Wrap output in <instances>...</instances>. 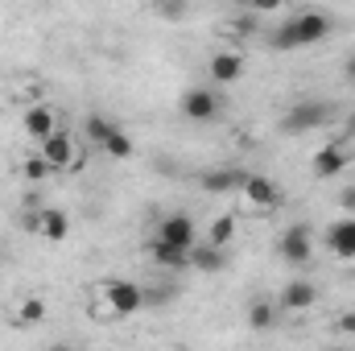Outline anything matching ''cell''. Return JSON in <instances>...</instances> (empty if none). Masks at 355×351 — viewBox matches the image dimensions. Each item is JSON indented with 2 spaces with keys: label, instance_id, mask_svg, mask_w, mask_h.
Segmentation results:
<instances>
[{
  "label": "cell",
  "instance_id": "2",
  "mask_svg": "<svg viewBox=\"0 0 355 351\" xmlns=\"http://www.w3.org/2000/svg\"><path fill=\"white\" fill-rule=\"evenodd\" d=\"M331 116H335V108L331 103H322V99H310V103H297V108H289L285 112V120H281V128L285 132H310V128H322V124H331Z\"/></svg>",
  "mask_w": 355,
  "mask_h": 351
},
{
  "label": "cell",
  "instance_id": "21",
  "mask_svg": "<svg viewBox=\"0 0 355 351\" xmlns=\"http://www.w3.org/2000/svg\"><path fill=\"white\" fill-rule=\"evenodd\" d=\"M232 236H236V215H219V219L211 223V236H207V240H211L215 248H227Z\"/></svg>",
  "mask_w": 355,
  "mask_h": 351
},
{
  "label": "cell",
  "instance_id": "9",
  "mask_svg": "<svg viewBox=\"0 0 355 351\" xmlns=\"http://www.w3.org/2000/svg\"><path fill=\"white\" fill-rule=\"evenodd\" d=\"M42 157L54 166V170H71V162H75V141H71V132H50V137H42Z\"/></svg>",
  "mask_w": 355,
  "mask_h": 351
},
{
  "label": "cell",
  "instance_id": "13",
  "mask_svg": "<svg viewBox=\"0 0 355 351\" xmlns=\"http://www.w3.org/2000/svg\"><path fill=\"white\" fill-rule=\"evenodd\" d=\"M33 219H37V232H42L46 240H54V244L71 236V219H67V211H58V207H46V211H37Z\"/></svg>",
  "mask_w": 355,
  "mask_h": 351
},
{
  "label": "cell",
  "instance_id": "17",
  "mask_svg": "<svg viewBox=\"0 0 355 351\" xmlns=\"http://www.w3.org/2000/svg\"><path fill=\"white\" fill-rule=\"evenodd\" d=\"M190 264H194L198 273H219V268H223V248H215V244L207 240L202 248H190Z\"/></svg>",
  "mask_w": 355,
  "mask_h": 351
},
{
  "label": "cell",
  "instance_id": "10",
  "mask_svg": "<svg viewBox=\"0 0 355 351\" xmlns=\"http://www.w3.org/2000/svg\"><path fill=\"white\" fill-rule=\"evenodd\" d=\"M347 162H352V153L343 145H322L314 153V178H339L347 170Z\"/></svg>",
  "mask_w": 355,
  "mask_h": 351
},
{
  "label": "cell",
  "instance_id": "26",
  "mask_svg": "<svg viewBox=\"0 0 355 351\" xmlns=\"http://www.w3.org/2000/svg\"><path fill=\"white\" fill-rule=\"evenodd\" d=\"M335 331H339V335H355V310L343 314V318H335Z\"/></svg>",
  "mask_w": 355,
  "mask_h": 351
},
{
  "label": "cell",
  "instance_id": "19",
  "mask_svg": "<svg viewBox=\"0 0 355 351\" xmlns=\"http://www.w3.org/2000/svg\"><path fill=\"white\" fill-rule=\"evenodd\" d=\"M12 318H17V327H33V323H42V318H46V302H42V298H25V302L17 306V314H12Z\"/></svg>",
  "mask_w": 355,
  "mask_h": 351
},
{
  "label": "cell",
  "instance_id": "4",
  "mask_svg": "<svg viewBox=\"0 0 355 351\" xmlns=\"http://www.w3.org/2000/svg\"><path fill=\"white\" fill-rule=\"evenodd\" d=\"M277 252H281L285 264H310V257H314V232H310L306 223L285 228L281 240H277Z\"/></svg>",
  "mask_w": 355,
  "mask_h": 351
},
{
  "label": "cell",
  "instance_id": "29",
  "mask_svg": "<svg viewBox=\"0 0 355 351\" xmlns=\"http://www.w3.org/2000/svg\"><path fill=\"white\" fill-rule=\"evenodd\" d=\"M343 75H347V79H352V83H355V54H352V58H347V67H343Z\"/></svg>",
  "mask_w": 355,
  "mask_h": 351
},
{
  "label": "cell",
  "instance_id": "3",
  "mask_svg": "<svg viewBox=\"0 0 355 351\" xmlns=\"http://www.w3.org/2000/svg\"><path fill=\"white\" fill-rule=\"evenodd\" d=\"M103 298H107V310H112L116 318H128V314L145 310V289H141L137 281H124V277L107 281V285H103Z\"/></svg>",
  "mask_w": 355,
  "mask_h": 351
},
{
  "label": "cell",
  "instance_id": "5",
  "mask_svg": "<svg viewBox=\"0 0 355 351\" xmlns=\"http://www.w3.org/2000/svg\"><path fill=\"white\" fill-rule=\"evenodd\" d=\"M182 116L194 120V124H211L219 116V95L211 87H190L182 95Z\"/></svg>",
  "mask_w": 355,
  "mask_h": 351
},
{
  "label": "cell",
  "instance_id": "1",
  "mask_svg": "<svg viewBox=\"0 0 355 351\" xmlns=\"http://www.w3.org/2000/svg\"><path fill=\"white\" fill-rule=\"evenodd\" d=\"M327 33H331V17H327V12H297V17H289V21L277 25V33H272V50L289 54V50H302V46L322 42Z\"/></svg>",
  "mask_w": 355,
  "mask_h": 351
},
{
  "label": "cell",
  "instance_id": "15",
  "mask_svg": "<svg viewBox=\"0 0 355 351\" xmlns=\"http://www.w3.org/2000/svg\"><path fill=\"white\" fill-rule=\"evenodd\" d=\"M25 132H29L33 141L50 137V132H54V108H46V103H33V108L25 112Z\"/></svg>",
  "mask_w": 355,
  "mask_h": 351
},
{
  "label": "cell",
  "instance_id": "24",
  "mask_svg": "<svg viewBox=\"0 0 355 351\" xmlns=\"http://www.w3.org/2000/svg\"><path fill=\"white\" fill-rule=\"evenodd\" d=\"M116 128V120H107V116H87V137L95 145H103V137Z\"/></svg>",
  "mask_w": 355,
  "mask_h": 351
},
{
  "label": "cell",
  "instance_id": "11",
  "mask_svg": "<svg viewBox=\"0 0 355 351\" xmlns=\"http://www.w3.org/2000/svg\"><path fill=\"white\" fill-rule=\"evenodd\" d=\"M157 236L174 240V244H182V248H194V219H190L186 211H174V215H166V219H162Z\"/></svg>",
  "mask_w": 355,
  "mask_h": 351
},
{
  "label": "cell",
  "instance_id": "6",
  "mask_svg": "<svg viewBox=\"0 0 355 351\" xmlns=\"http://www.w3.org/2000/svg\"><path fill=\"white\" fill-rule=\"evenodd\" d=\"M240 190H244V198H248L252 207H261V211L281 207V186L265 174H244V186H240Z\"/></svg>",
  "mask_w": 355,
  "mask_h": 351
},
{
  "label": "cell",
  "instance_id": "20",
  "mask_svg": "<svg viewBox=\"0 0 355 351\" xmlns=\"http://www.w3.org/2000/svg\"><path fill=\"white\" fill-rule=\"evenodd\" d=\"M272 323H277V306L272 302H252L248 306V327L252 331H268Z\"/></svg>",
  "mask_w": 355,
  "mask_h": 351
},
{
  "label": "cell",
  "instance_id": "25",
  "mask_svg": "<svg viewBox=\"0 0 355 351\" xmlns=\"http://www.w3.org/2000/svg\"><path fill=\"white\" fill-rule=\"evenodd\" d=\"M248 8L252 12H277V8H285V0H252Z\"/></svg>",
  "mask_w": 355,
  "mask_h": 351
},
{
  "label": "cell",
  "instance_id": "30",
  "mask_svg": "<svg viewBox=\"0 0 355 351\" xmlns=\"http://www.w3.org/2000/svg\"><path fill=\"white\" fill-rule=\"evenodd\" d=\"M236 4H240V8H248V4H252V0H236Z\"/></svg>",
  "mask_w": 355,
  "mask_h": 351
},
{
  "label": "cell",
  "instance_id": "7",
  "mask_svg": "<svg viewBox=\"0 0 355 351\" xmlns=\"http://www.w3.org/2000/svg\"><path fill=\"white\" fill-rule=\"evenodd\" d=\"M145 252L153 257V261L162 264V268H190V248H182L174 240H166V236H153L149 244H145Z\"/></svg>",
  "mask_w": 355,
  "mask_h": 351
},
{
  "label": "cell",
  "instance_id": "16",
  "mask_svg": "<svg viewBox=\"0 0 355 351\" xmlns=\"http://www.w3.org/2000/svg\"><path fill=\"white\" fill-rule=\"evenodd\" d=\"M244 174H248V170H207V174H202V190H211V194L240 190V186H244Z\"/></svg>",
  "mask_w": 355,
  "mask_h": 351
},
{
  "label": "cell",
  "instance_id": "8",
  "mask_svg": "<svg viewBox=\"0 0 355 351\" xmlns=\"http://www.w3.org/2000/svg\"><path fill=\"white\" fill-rule=\"evenodd\" d=\"M244 79V54L236 50H223V54H211V83L219 87H232Z\"/></svg>",
  "mask_w": 355,
  "mask_h": 351
},
{
  "label": "cell",
  "instance_id": "27",
  "mask_svg": "<svg viewBox=\"0 0 355 351\" xmlns=\"http://www.w3.org/2000/svg\"><path fill=\"white\" fill-rule=\"evenodd\" d=\"M339 203H343V211H355V186H352V190H343V194H339Z\"/></svg>",
  "mask_w": 355,
  "mask_h": 351
},
{
  "label": "cell",
  "instance_id": "28",
  "mask_svg": "<svg viewBox=\"0 0 355 351\" xmlns=\"http://www.w3.org/2000/svg\"><path fill=\"white\" fill-rule=\"evenodd\" d=\"M252 29H257L252 17H240V21H236V33H252Z\"/></svg>",
  "mask_w": 355,
  "mask_h": 351
},
{
  "label": "cell",
  "instance_id": "14",
  "mask_svg": "<svg viewBox=\"0 0 355 351\" xmlns=\"http://www.w3.org/2000/svg\"><path fill=\"white\" fill-rule=\"evenodd\" d=\"M314 302H318V289L310 281H289L285 293H281V310H293V314L297 310H310Z\"/></svg>",
  "mask_w": 355,
  "mask_h": 351
},
{
  "label": "cell",
  "instance_id": "18",
  "mask_svg": "<svg viewBox=\"0 0 355 351\" xmlns=\"http://www.w3.org/2000/svg\"><path fill=\"white\" fill-rule=\"evenodd\" d=\"M99 149H103V153H112V157H120V162L137 153V149H132V137H128V132H124L120 124H116V128H112V132L103 137V145H99Z\"/></svg>",
  "mask_w": 355,
  "mask_h": 351
},
{
  "label": "cell",
  "instance_id": "12",
  "mask_svg": "<svg viewBox=\"0 0 355 351\" xmlns=\"http://www.w3.org/2000/svg\"><path fill=\"white\" fill-rule=\"evenodd\" d=\"M327 244L339 261H355V219H339L331 232H327Z\"/></svg>",
  "mask_w": 355,
  "mask_h": 351
},
{
  "label": "cell",
  "instance_id": "23",
  "mask_svg": "<svg viewBox=\"0 0 355 351\" xmlns=\"http://www.w3.org/2000/svg\"><path fill=\"white\" fill-rule=\"evenodd\" d=\"M153 12L162 21H182L186 17V0H153Z\"/></svg>",
  "mask_w": 355,
  "mask_h": 351
},
{
  "label": "cell",
  "instance_id": "22",
  "mask_svg": "<svg viewBox=\"0 0 355 351\" xmlns=\"http://www.w3.org/2000/svg\"><path fill=\"white\" fill-rule=\"evenodd\" d=\"M50 162L42 157V153H33V157H25V166H21V174H25V182H46L50 178Z\"/></svg>",
  "mask_w": 355,
  "mask_h": 351
}]
</instances>
